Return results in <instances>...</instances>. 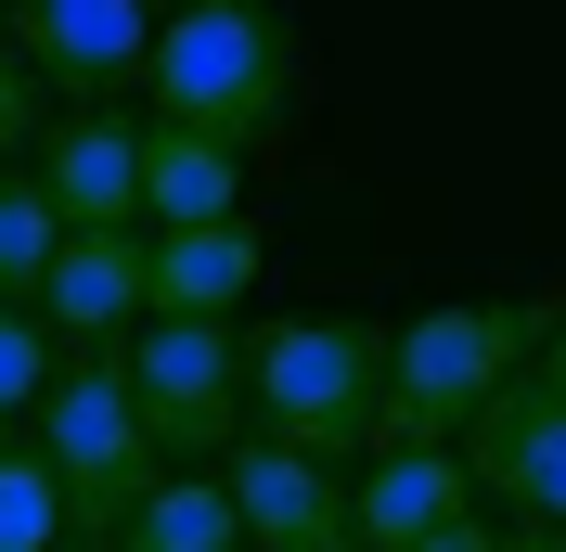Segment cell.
I'll return each instance as SVG.
<instances>
[{
    "mask_svg": "<svg viewBox=\"0 0 566 552\" xmlns=\"http://www.w3.org/2000/svg\"><path fill=\"white\" fill-rule=\"evenodd\" d=\"M566 296H451V309H412L387 335V399H374V449H451L463 424L490 412L502 385L541 360Z\"/></svg>",
    "mask_w": 566,
    "mask_h": 552,
    "instance_id": "1",
    "label": "cell"
},
{
    "mask_svg": "<svg viewBox=\"0 0 566 552\" xmlns=\"http://www.w3.org/2000/svg\"><path fill=\"white\" fill-rule=\"evenodd\" d=\"M155 116L168 129H207L232 155L296 129V26H283V0H180L155 13V65H142Z\"/></svg>",
    "mask_w": 566,
    "mask_h": 552,
    "instance_id": "2",
    "label": "cell"
},
{
    "mask_svg": "<svg viewBox=\"0 0 566 552\" xmlns=\"http://www.w3.org/2000/svg\"><path fill=\"white\" fill-rule=\"evenodd\" d=\"M374 399H387V321H271L245 335V437H283L310 463L374 449Z\"/></svg>",
    "mask_w": 566,
    "mask_h": 552,
    "instance_id": "3",
    "label": "cell"
},
{
    "mask_svg": "<svg viewBox=\"0 0 566 552\" xmlns=\"http://www.w3.org/2000/svg\"><path fill=\"white\" fill-rule=\"evenodd\" d=\"M39 463L65 488V527H91V540H116L142 514V488H155L168 449L142 437V399H129V360L116 347L52 360V385H39Z\"/></svg>",
    "mask_w": 566,
    "mask_h": 552,
    "instance_id": "4",
    "label": "cell"
},
{
    "mask_svg": "<svg viewBox=\"0 0 566 552\" xmlns=\"http://www.w3.org/2000/svg\"><path fill=\"white\" fill-rule=\"evenodd\" d=\"M116 360H129L155 449H193V476L245 449V335L232 321H142V347H116Z\"/></svg>",
    "mask_w": 566,
    "mask_h": 552,
    "instance_id": "5",
    "label": "cell"
},
{
    "mask_svg": "<svg viewBox=\"0 0 566 552\" xmlns=\"http://www.w3.org/2000/svg\"><path fill=\"white\" fill-rule=\"evenodd\" d=\"M0 39L27 52L39 91L116 104V91L155 65V0H0Z\"/></svg>",
    "mask_w": 566,
    "mask_h": 552,
    "instance_id": "6",
    "label": "cell"
},
{
    "mask_svg": "<svg viewBox=\"0 0 566 552\" xmlns=\"http://www.w3.org/2000/svg\"><path fill=\"white\" fill-rule=\"evenodd\" d=\"M451 449L476 476V501H515V527H566V399L541 373H515Z\"/></svg>",
    "mask_w": 566,
    "mask_h": 552,
    "instance_id": "7",
    "label": "cell"
},
{
    "mask_svg": "<svg viewBox=\"0 0 566 552\" xmlns=\"http://www.w3.org/2000/svg\"><path fill=\"white\" fill-rule=\"evenodd\" d=\"M39 193L65 232H142V116L129 104H77L39 129Z\"/></svg>",
    "mask_w": 566,
    "mask_h": 552,
    "instance_id": "8",
    "label": "cell"
},
{
    "mask_svg": "<svg viewBox=\"0 0 566 552\" xmlns=\"http://www.w3.org/2000/svg\"><path fill=\"white\" fill-rule=\"evenodd\" d=\"M219 488H232V514H245L258 552H360L348 540V476L310 463V449H283V437H245L219 463Z\"/></svg>",
    "mask_w": 566,
    "mask_h": 552,
    "instance_id": "9",
    "label": "cell"
},
{
    "mask_svg": "<svg viewBox=\"0 0 566 552\" xmlns=\"http://www.w3.org/2000/svg\"><path fill=\"white\" fill-rule=\"evenodd\" d=\"M142 309H155V232H65V257L39 283V321L77 347H116Z\"/></svg>",
    "mask_w": 566,
    "mask_h": 552,
    "instance_id": "10",
    "label": "cell"
},
{
    "mask_svg": "<svg viewBox=\"0 0 566 552\" xmlns=\"http://www.w3.org/2000/svg\"><path fill=\"white\" fill-rule=\"evenodd\" d=\"M476 514V476H463V449H374V476L348 488V540L360 552H412L438 527Z\"/></svg>",
    "mask_w": 566,
    "mask_h": 552,
    "instance_id": "11",
    "label": "cell"
},
{
    "mask_svg": "<svg viewBox=\"0 0 566 552\" xmlns=\"http://www.w3.org/2000/svg\"><path fill=\"white\" fill-rule=\"evenodd\" d=\"M271 270L258 219H207V232H155V309L142 321H232Z\"/></svg>",
    "mask_w": 566,
    "mask_h": 552,
    "instance_id": "12",
    "label": "cell"
},
{
    "mask_svg": "<svg viewBox=\"0 0 566 552\" xmlns=\"http://www.w3.org/2000/svg\"><path fill=\"white\" fill-rule=\"evenodd\" d=\"M142 219L155 232H207V219H245V155L207 129H168L142 116Z\"/></svg>",
    "mask_w": 566,
    "mask_h": 552,
    "instance_id": "13",
    "label": "cell"
},
{
    "mask_svg": "<svg viewBox=\"0 0 566 552\" xmlns=\"http://www.w3.org/2000/svg\"><path fill=\"white\" fill-rule=\"evenodd\" d=\"M104 552H245V514H232V488H219V476H155V488H142V514L116 527Z\"/></svg>",
    "mask_w": 566,
    "mask_h": 552,
    "instance_id": "14",
    "label": "cell"
},
{
    "mask_svg": "<svg viewBox=\"0 0 566 552\" xmlns=\"http://www.w3.org/2000/svg\"><path fill=\"white\" fill-rule=\"evenodd\" d=\"M52 257H65V219H52V193H39L27 168H0V309H39Z\"/></svg>",
    "mask_w": 566,
    "mask_h": 552,
    "instance_id": "15",
    "label": "cell"
},
{
    "mask_svg": "<svg viewBox=\"0 0 566 552\" xmlns=\"http://www.w3.org/2000/svg\"><path fill=\"white\" fill-rule=\"evenodd\" d=\"M65 488H52V463L39 449H0V552H65Z\"/></svg>",
    "mask_w": 566,
    "mask_h": 552,
    "instance_id": "16",
    "label": "cell"
},
{
    "mask_svg": "<svg viewBox=\"0 0 566 552\" xmlns=\"http://www.w3.org/2000/svg\"><path fill=\"white\" fill-rule=\"evenodd\" d=\"M39 385H52V321H39V309H0V424L39 412Z\"/></svg>",
    "mask_w": 566,
    "mask_h": 552,
    "instance_id": "17",
    "label": "cell"
},
{
    "mask_svg": "<svg viewBox=\"0 0 566 552\" xmlns=\"http://www.w3.org/2000/svg\"><path fill=\"white\" fill-rule=\"evenodd\" d=\"M39 129H52V104H39V77H27V52L0 39V168H13V155H27Z\"/></svg>",
    "mask_w": 566,
    "mask_h": 552,
    "instance_id": "18",
    "label": "cell"
},
{
    "mask_svg": "<svg viewBox=\"0 0 566 552\" xmlns=\"http://www.w3.org/2000/svg\"><path fill=\"white\" fill-rule=\"evenodd\" d=\"M412 552H502V527H490V514H463V527H438V540H412Z\"/></svg>",
    "mask_w": 566,
    "mask_h": 552,
    "instance_id": "19",
    "label": "cell"
},
{
    "mask_svg": "<svg viewBox=\"0 0 566 552\" xmlns=\"http://www.w3.org/2000/svg\"><path fill=\"white\" fill-rule=\"evenodd\" d=\"M528 373H541V385L566 399V309H554V335H541V360H528Z\"/></svg>",
    "mask_w": 566,
    "mask_h": 552,
    "instance_id": "20",
    "label": "cell"
},
{
    "mask_svg": "<svg viewBox=\"0 0 566 552\" xmlns=\"http://www.w3.org/2000/svg\"><path fill=\"white\" fill-rule=\"evenodd\" d=\"M502 552H566V527H515V540H502Z\"/></svg>",
    "mask_w": 566,
    "mask_h": 552,
    "instance_id": "21",
    "label": "cell"
},
{
    "mask_svg": "<svg viewBox=\"0 0 566 552\" xmlns=\"http://www.w3.org/2000/svg\"><path fill=\"white\" fill-rule=\"evenodd\" d=\"M65 552H104V540H65Z\"/></svg>",
    "mask_w": 566,
    "mask_h": 552,
    "instance_id": "22",
    "label": "cell"
},
{
    "mask_svg": "<svg viewBox=\"0 0 566 552\" xmlns=\"http://www.w3.org/2000/svg\"><path fill=\"white\" fill-rule=\"evenodd\" d=\"M0 449H13V437H0Z\"/></svg>",
    "mask_w": 566,
    "mask_h": 552,
    "instance_id": "23",
    "label": "cell"
}]
</instances>
